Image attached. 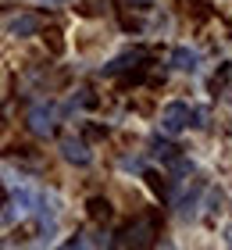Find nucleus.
<instances>
[{
  "instance_id": "f257e3e1",
  "label": "nucleus",
  "mask_w": 232,
  "mask_h": 250,
  "mask_svg": "<svg viewBox=\"0 0 232 250\" xmlns=\"http://www.w3.org/2000/svg\"><path fill=\"white\" fill-rule=\"evenodd\" d=\"M200 111L190 107V104H182V100H171V104H165V111H161V129H165L168 136H179L186 132L190 125H200Z\"/></svg>"
},
{
  "instance_id": "6e6552de",
  "label": "nucleus",
  "mask_w": 232,
  "mask_h": 250,
  "mask_svg": "<svg viewBox=\"0 0 232 250\" xmlns=\"http://www.w3.org/2000/svg\"><path fill=\"white\" fill-rule=\"evenodd\" d=\"M89 214H93L97 222H100V218L107 222V218H111V204L104 200V197H93V200H89Z\"/></svg>"
},
{
  "instance_id": "7ed1b4c3",
  "label": "nucleus",
  "mask_w": 232,
  "mask_h": 250,
  "mask_svg": "<svg viewBox=\"0 0 232 250\" xmlns=\"http://www.w3.org/2000/svg\"><path fill=\"white\" fill-rule=\"evenodd\" d=\"M171 68L175 72H196L200 68V50H193V47H175L171 50Z\"/></svg>"
},
{
  "instance_id": "39448f33",
  "label": "nucleus",
  "mask_w": 232,
  "mask_h": 250,
  "mask_svg": "<svg viewBox=\"0 0 232 250\" xmlns=\"http://www.w3.org/2000/svg\"><path fill=\"white\" fill-rule=\"evenodd\" d=\"M11 32H15V36H32V32H40V18L36 15H21V18L11 21Z\"/></svg>"
},
{
  "instance_id": "f8f14e48",
  "label": "nucleus",
  "mask_w": 232,
  "mask_h": 250,
  "mask_svg": "<svg viewBox=\"0 0 232 250\" xmlns=\"http://www.w3.org/2000/svg\"><path fill=\"white\" fill-rule=\"evenodd\" d=\"M0 200H4V197H0Z\"/></svg>"
},
{
  "instance_id": "1a4fd4ad",
  "label": "nucleus",
  "mask_w": 232,
  "mask_h": 250,
  "mask_svg": "<svg viewBox=\"0 0 232 250\" xmlns=\"http://www.w3.org/2000/svg\"><path fill=\"white\" fill-rule=\"evenodd\" d=\"M129 7H139V11H147V7H154V0H125Z\"/></svg>"
},
{
  "instance_id": "20e7f679",
  "label": "nucleus",
  "mask_w": 232,
  "mask_h": 250,
  "mask_svg": "<svg viewBox=\"0 0 232 250\" xmlns=\"http://www.w3.org/2000/svg\"><path fill=\"white\" fill-rule=\"evenodd\" d=\"M29 129L36 136H50L54 132V111L50 107H32L29 111Z\"/></svg>"
},
{
  "instance_id": "f03ea898",
  "label": "nucleus",
  "mask_w": 232,
  "mask_h": 250,
  "mask_svg": "<svg viewBox=\"0 0 232 250\" xmlns=\"http://www.w3.org/2000/svg\"><path fill=\"white\" fill-rule=\"evenodd\" d=\"M61 157H64L68 165H79V168H86L93 161L86 140H79V136H64V140H61Z\"/></svg>"
},
{
  "instance_id": "423d86ee",
  "label": "nucleus",
  "mask_w": 232,
  "mask_h": 250,
  "mask_svg": "<svg viewBox=\"0 0 232 250\" xmlns=\"http://www.w3.org/2000/svg\"><path fill=\"white\" fill-rule=\"evenodd\" d=\"M147 232H150V225H129V229L122 232V240H118V243H136V247H147V243H150V236H147Z\"/></svg>"
},
{
  "instance_id": "9b49d317",
  "label": "nucleus",
  "mask_w": 232,
  "mask_h": 250,
  "mask_svg": "<svg viewBox=\"0 0 232 250\" xmlns=\"http://www.w3.org/2000/svg\"><path fill=\"white\" fill-rule=\"evenodd\" d=\"M225 243H229V247H232V225H229V232H225Z\"/></svg>"
},
{
  "instance_id": "9d476101",
  "label": "nucleus",
  "mask_w": 232,
  "mask_h": 250,
  "mask_svg": "<svg viewBox=\"0 0 232 250\" xmlns=\"http://www.w3.org/2000/svg\"><path fill=\"white\" fill-rule=\"evenodd\" d=\"M40 4H68V0H40Z\"/></svg>"
},
{
  "instance_id": "0eeeda50",
  "label": "nucleus",
  "mask_w": 232,
  "mask_h": 250,
  "mask_svg": "<svg viewBox=\"0 0 232 250\" xmlns=\"http://www.w3.org/2000/svg\"><path fill=\"white\" fill-rule=\"evenodd\" d=\"M150 146H154V157H161V161H175L179 157V146H171L168 140H161V136H154Z\"/></svg>"
}]
</instances>
